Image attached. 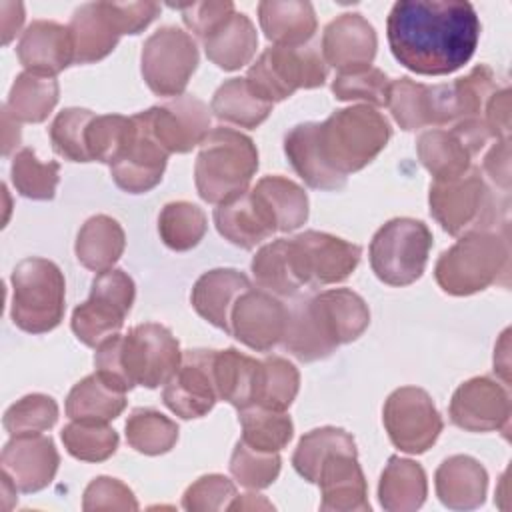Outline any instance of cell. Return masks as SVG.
Instances as JSON below:
<instances>
[{"instance_id":"obj_1","label":"cell","mask_w":512,"mask_h":512,"mask_svg":"<svg viewBox=\"0 0 512 512\" xmlns=\"http://www.w3.org/2000/svg\"><path fill=\"white\" fill-rule=\"evenodd\" d=\"M390 122L374 106L356 104L324 122H302L284 136L294 172L316 190H340L348 174L368 166L388 144Z\"/></svg>"},{"instance_id":"obj_2","label":"cell","mask_w":512,"mask_h":512,"mask_svg":"<svg viewBox=\"0 0 512 512\" xmlns=\"http://www.w3.org/2000/svg\"><path fill=\"white\" fill-rule=\"evenodd\" d=\"M386 36L404 68L422 76H444L474 56L480 20L464 0H398L388 14Z\"/></svg>"},{"instance_id":"obj_3","label":"cell","mask_w":512,"mask_h":512,"mask_svg":"<svg viewBox=\"0 0 512 512\" xmlns=\"http://www.w3.org/2000/svg\"><path fill=\"white\" fill-rule=\"evenodd\" d=\"M182 362L178 340L156 322H144L114 334L96 346V374L114 390L128 392L134 386L158 388L166 384Z\"/></svg>"},{"instance_id":"obj_4","label":"cell","mask_w":512,"mask_h":512,"mask_svg":"<svg viewBox=\"0 0 512 512\" xmlns=\"http://www.w3.org/2000/svg\"><path fill=\"white\" fill-rule=\"evenodd\" d=\"M428 204L432 218L452 236L506 226L508 194H498L480 168H470L454 180L432 182Z\"/></svg>"},{"instance_id":"obj_5","label":"cell","mask_w":512,"mask_h":512,"mask_svg":"<svg viewBox=\"0 0 512 512\" xmlns=\"http://www.w3.org/2000/svg\"><path fill=\"white\" fill-rule=\"evenodd\" d=\"M258 170V150L246 134L218 126L200 144L194 164V182L200 198L222 204L248 190Z\"/></svg>"},{"instance_id":"obj_6","label":"cell","mask_w":512,"mask_h":512,"mask_svg":"<svg viewBox=\"0 0 512 512\" xmlns=\"http://www.w3.org/2000/svg\"><path fill=\"white\" fill-rule=\"evenodd\" d=\"M508 270V228H500L462 236L440 254L434 266V278L446 294L470 296L498 282Z\"/></svg>"},{"instance_id":"obj_7","label":"cell","mask_w":512,"mask_h":512,"mask_svg":"<svg viewBox=\"0 0 512 512\" xmlns=\"http://www.w3.org/2000/svg\"><path fill=\"white\" fill-rule=\"evenodd\" d=\"M12 322L28 334L54 330L64 318L66 282L62 270L46 258H24L10 276Z\"/></svg>"},{"instance_id":"obj_8","label":"cell","mask_w":512,"mask_h":512,"mask_svg":"<svg viewBox=\"0 0 512 512\" xmlns=\"http://www.w3.org/2000/svg\"><path fill=\"white\" fill-rule=\"evenodd\" d=\"M430 248L432 232L422 220L392 218L370 242V266L380 282L408 286L422 276Z\"/></svg>"},{"instance_id":"obj_9","label":"cell","mask_w":512,"mask_h":512,"mask_svg":"<svg viewBox=\"0 0 512 512\" xmlns=\"http://www.w3.org/2000/svg\"><path fill=\"white\" fill-rule=\"evenodd\" d=\"M328 64L314 46H270L248 68L246 82L262 100L276 104L296 90L318 88L326 82Z\"/></svg>"},{"instance_id":"obj_10","label":"cell","mask_w":512,"mask_h":512,"mask_svg":"<svg viewBox=\"0 0 512 512\" xmlns=\"http://www.w3.org/2000/svg\"><path fill=\"white\" fill-rule=\"evenodd\" d=\"M134 298V280L124 270L110 268L98 272L92 280L88 300L72 312V332L82 344L90 348L100 346L106 338L120 332Z\"/></svg>"},{"instance_id":"obj_11","label":"cell","mask_w":512,"mask_h":512,"mask_svg":"<svg viewBox=\"0 0 512 512\" xmlns=\"http://www.w3.org/2000/svg\"><path fill=\"white\" fill-rule=\"evenodd\" d=\"M198 68V46L178 26H162L152 32L140 54V70L156 96H182Z\"/></svg>"},{"instance_id":"obj_12","label":"cell","mask_w":512,"mask_h":512,"mask_svg":"<svg viewBox=\"0 0 512 512\" xmlns=\"http://www.w3.org/2000/svg\"><path fill=\"white\" fill-rule=\"evenodd\" d=\"M288 252L302 288H322L344 282L356 270L362 248L344 238L306 230L288 238Z\"/></svg>"},{"instance_id":"obj_13","label":"cell","mask_w":512,"mask_h":512,"mask_svg":"<svg viewBox=\"0 0 512 512\" xmlns=\"http://www.w3.org/2000/svg\"><path fill=\"white\" fill-rule=\"evenodd\" d=\"M382 422L390 442L406 454L432 448L444 428L430 394L418 386L396 388L384 402Z\"/></svg>"},{"instance_id":"obj_14","label":"cell","mask_w":512,"mask_h":512,"mask_svg":"<svg viewBox=\"0 0 512 512\" xmlns=\"http://www.w3.org/2000/svg\"><path fill=\"white\" fill-rule=\"evenodd\" d=\"M214 356L216 350H184L178 370L164 384L162 400L182 420L206 416L220 400L214 380Z\"/></svg>"},{"instance_id":"obj_15","label":"cell","mask_w":512,"mask_h":512,"mask_svg":"<svg viewBox=\"0 0 512 512\" xmlns=\"http://www.w3.org/2000/svg\"><path fill=\"white\" fill-rule=\"evenodd\" d=\"M286 326L288 306L262 288L242 292L230 312V334L256 352L282 344Z\"/></svg>"},{"instance_id":"obj_16","label":"cell","mask_w":512,"mask_h":512,"mask_svg":"<svg viewBox=\"0 0 512 512\" xmlns=\"http://www.w3.org/2000/svg\"><path fill=\"white\" fill-rule=\"evenodd\" d=\"M396 124L406 130H420L426 126H452L454 104L448 84H422L408 76L390 80L388 104Z\"/></svg>"},{"instance_id":"obj_17","label":"cell","mask_w":512,"mask_h":512,"mask_svg":"<svg viewBox=\"0 0 512 512\" xmlns=\"http://www.w3.org/2000/svg\"><path fill=\"white\" fill-rule=\"evenodd\" d=\"M510 412L506 386L488 376H476L460 384L448 406L450 422L466 432H508Z\"/></svg>"},{"instance_id":"obj_18","label":"cell","mask_w":512,"mask_h":512,"mask_svg":"<svg viewBox=\"0 0 512 512\" xmlns=\"http://www.w3.org/2000/svg\"><path fill=\"white\" fill-rule=\"evenodd\" d=\"M132 120L134 130L120 156L110 164V174L120 190L144 194L160 184L170 154L152 134L144 112L134 114Z\"/></svg>"},{"instance_id":"obj_19","label":"cell","mask_w":512,"mask_h":512,"mask_svg":"<svg viewBox=\"0 0 512 512\" xmlns=\"http://www.w3.org/2000/svg\"><path fill=\"white\" fill-rule=\"evenodd\" d=\"M144 116L168 154H186L210 134V108L190 94L156 104L144 110Z\"/></svg>"},{"instance_id":"obj_20","label":"cell","mask_w":512,"mask_h":512,"mask_svg":"<svg viewBox=\"0 0 512 512\" xmlns=\"http://www.w3.org/2000/svg\"><path fill=\"white\" fill-rule=\"evenodd\" d=\"M312 322L334 352L340 344L354 342L370 324V310L362 296L350 288H332L306 296Z\"/></svg>"},{"instance_id":"obj_21","label":"cell","mask_w":512,"mask_h":512,"mask_svg":"<svg viewBox=\"0 0 512 512\" xmlns=\"http://www.w3.org/2000/svg\"><path fill=\"white\" fill-rule=\"evenodd\" d=\"M2 472H6L16 488L24 494L46 488L60 466V454L54 440L44 434L12 436L2 450Z\"/></svg>"},{"instance_id":"obj_22","label":"cell","mask_w":512,"mask_h":512,"mask_svg":"<svg viewBox=\"0 0 512 512\" xmlns=\"http://www.w3.org/2000/svg\"><path fill=\"white\" fill-rule=\"evenodd\" d=\"M378 48L374 26L358 12L336 16L322 34V58L340 72L370 68Z\"/></svg>"},{"instance_id":"obj_23","label":"cell","mask_w":512,"mask_h":512,"mask_svg":"<svg viewBox=\"0 0 512 512\" xmlns=\"http://www.w3.org/2000/svg\"><path fill=\"white\" fill-rule=\"evenodd\" d=\"M324 512H370L368 486L358 464L356 450H338L330 454L318 472Z\"/></svg>"},{"instance_id":"obj_24","label":"cell","mask_w":512,"mask_h":512,"mask_svg":"<svg viewBox=\"0 0 512 512\" xmlns=\"http://www.w3.org/2000/svg\"><path fill=\"white\" fill-rule=\"evenodd\" d=\"M16 54L26 72L54 78L74 62L70 30L54 20H32L16 44Z\"/></svg>"},{"instance_id":"obj_25","label":"cell","mask_w":512,"mask_h":512,"mask_svg":"<svg viewBox=\"0 0 512 512\" xmlns=\"http://www.w3.org/2000/svg\"><path fill=\"white\" fill-rule=\"evenodd\" d=\"M214 224L220 236L244 250L256 248L260 242L278 232L268 208L252 190L218 204L214 208Z\"/></svg>"},{"instance_id":"obj_26","label":"cell","mask_w":512,"mask_h":512,"mask_svg":"<svg viewBox=\"0 0 512 512\" xmlns=\"http://www.w3.org/2000/svg\"><path fill=\"white\" fill-rule=\"evenodd\" d=\"M68 30L74 44V64H92L106 58L122 36L110 2H88L76 8Z\"/></svg>"},{"instance_id":"obj_27","label":"cell","mask_w":512,"mask_h":512,"mask_svg":"<svg viewBox=\"0 0 512 512\" xmlns=\"http://www.w3.org/2000/svg\"><path fill=\"white\" fill-rule=\"evenodd\" d=\"M436 496L450 510H474L484 504L488 472L472 456L456 454L446 458L434 474Z\"/></svg>"},{"instance_id":"obj_28","label":"cell","mask_w":512,"mask_h":512,"mask_svg":"<svg viewBox=\"0 0 512 512\" xmlns=\"http://www.w3.org/2000/svg\"><path fill=\"white\" fill-rule=\"evenodd\" d=\"M248 288L250 280L244 272L234 268H214L194 282L190 302L198 316L230 334L232 306Z\"/></svg>"},{"instance_id":"obj_29","label":"cell","mask_w":512,"mask_h":512,"mask_svg":"<svg viewBox=\"0 0 512 512\" xmlns=\"http://www.w3.org/2000/svg\"><path fill=\"white\" fill-rule=\"evenodd\" d=\"M264 36L274 46L302 48L316 32V12L304 0H264L258 4Z\"/></svg>"},{"instance_id":"obj_30","label":"cell","mask_w":512,"mask_h":512,"mask_svg":"<svg viewBox=\"0 0 512 512\" xmlns=\"http://www.w3.org/2000/svg\"><path fill=\"white\" fill-rule=\"evenodd\" d=\"M416 152L434 182L454 180L472 168V152L454 128H432L418 136Z\"/></svg>"},{"instance_id":"obj_31","label":"cell","mask_w":512,"mask_h":512,"mask_svg":"<svg viewBox=\"0 0 512 512\" xmlns=\"http://www.w3.org/2000/svg\"><path fill=\"white\" fill-rule=\"evenodd\" d=\"M428 494L424 468L408 458L390 456L378 484L380 506L388 512H414Z\"/></svg>"},{"instance_id":"obj_32","label":"cell","mask_w":512,"mask_h":512,"mask_svg":"<svg viewBox=\"0 0 512 512\" xmlns=\"http://www.w3.org/2000/svg\"><path fill=\"white\" fill-rule=\"evenodd\" d=\"M126 246V236L118 220L106 214H96L88 218L76 236V258L78 262L92 270H110L122 256Z\"/></svg>"},{"instance_id":"obj_33","label":"cell","mask_w":512,"mask_h":512,"mask_svg":"<svg viewBox=\"0 0 512 512\" xmlns=\"http://www.w3.org/2000/svg\"><path fill=\"white\" fill-rule=\"evenodd\" d=\"M202 44L212 64L232 72L240 70L254 58L258 48V34L252 20L246 14L234 12Z\"/></svg>"},{"instance_id":"obj_34","label":"cell","mask_w":512,"mask_h":512,"mask_svg":"<svg viewBox=\"0 0 512 512\" xmlns=\"http://www.w3.org/2000/svg\"><path fill=\"white\" fill-rule=\"evenodd\" d=\"M126 408V394L108 386L96 372L82 378L66 396V416L74 422L108 424Z\"/></svg>"},{"instance_id":"obj_35","label":"cell","mask_w":512,"mask_h":512,"mask_svg":"<svg viewBox=\"0 0 512 512\" xmlns=\"http://www.w3.org/2000/svg\"><path fill=\"white\" fill-rule=\"evenodd\" d=\"M260 360L236 350H216L214 356V380L218 398L242 410L254 404L256 376Z\"/></svg>"},{"instance_id":"obj_36","label":"cell","mask_w":512,"mask_h":512,"mask_svg":"<svg viewBox=\"0 0 512 512\" xmlns=\"http://www.w3.org/2000/svg\"><path fill=\"white\" fill-rule=\"evenodd\" d=\"M252 192L268 208L278 232L298 230L308 220V196L302 186L286 176H264Z\"/></svg>"},{"instance_id":"obj_37","label":"cell","mask_w":512,"mask_h":512,"mask_svg":"<svg viewBox=\"0 0 512 512\" xmlns=\"http://www.w3.org/2000/svg\"><path fill=\"white\" fill-rule=\"evenodd\" d=\"M272 106L250 90L246 78H230L214 92L210 112L220 122L252 130L270 116Z\"/></svg>"},{"instance_id":"obj_38","label":"cell","mask_w":512,"mask_h":512,"mask_svg":"<svg viewBox=\"0 0 512 512\" xmlns=\"http://www.w3.org/2000/svg\"><path fill=\"white\" fill-rule=\"evenodd\" d=\"M58 82L56 78H44L36 76L32 72H22L16 76L6 108L18 122L38 124L48 118V114L54 110L58 102Z\"/></svg>"},{"instance_id":"obj_39","label":"cell","mask_w":512,"mask_h":512,"mask_svg":"<svg viewBox=\"0 0 512 512\" xmlns=\"http://www.w3.org/2000/svg\"><path fill=\"white\" fill-rule=\"evenodd\" d=\"M242 442L262 452H280L294 436V424L286 412L246 406L238 410Z\"/></svg>"},{"instance_id":"obj_40","label":"cell","mask_w":512,"mask_h":512,"mask_svg":"<svg viewBox=\"0 0 512 512\" xmlns=\"http://www.w3.org/2000/svg\"><path fill=\"white\" fill-rule=\"evenodd\" d=\"M300 388V374L282 356H266L258 364L254 406L286 412Z\"/></svg>"},{"instance_id":"obj_41","label":"cell","mask_w":512,"mask_h":512,"mask_svg":"<svg viewBox=\"0 0 512 512\" xmlns=\"http://www.w3.org/2000/svg\"><path fill=\"white\" fill-rule=\"evenodd\" d=\"M338 450H356V442L350 432L336 426L314 428L300 438L292 454V466L306 482L316 484L322 462Z\"/></svg>"},{"instance_id":"obj_42","label":"cell","mask_w":512,"mask_h":512,"mask_svg":"<svg viewBox=\"0 0 512 512\" xmlns=\"http://www.w3.org/2000/svg\"><path fill=\"white\" fill-rule=\"evenodd\" d=\"M250 268L256 286L274 296H296L302 290L292 270L288 238H276L264 244L252 258Z\"/></svg>"},{"instance_id":"obj_43","label":"cell","mask_w":512,"mask_h":512,"mask_svg":"<svg viewBox=\"0 0 512 512\" xmlns=\"http://www.w3.org/2000/svg\"><path fill=\"white\" fill-rule=\"evenodd\" d=\"M124 428L126 442L146 456L166 454L178 440V424L154 408H134Z\"/></svg>"},{"instance_id":"obj_44","label":"cell","mask_w":512,"mask_h":512,"mask_svg":"<svg viewBox=\"0 0 512 512\" xmlns=\"http://www.w3.org/2000/svg\"><path fill=\"white\" fill-rule=\"evenodd\" d=\"M208 228L206 214L200 206L178 200L168 202L158 216V232L162 242L176 252H186L198 246Z\"/></svg>"},{"instance_id":"obj_45","label":"cell","mask_w":512,"mask_h":512,"mask_svg":"<svg viewBox=\"0 0 512 512\" xmlns=\"http://www.w3.org/2000/svg\"><path fill=\"white\" fill-rule=\"evenodd\" d=\"M10 176L16 192L30 200H52L60 182L58 162H40L28 146L20 148L10 166Z\"/></svg>"},{"instance_id":"obj_46","label":"cell","mask_w":512,"mask_h":512,"mask_svg":"<svg viewBox=\"0 0 512 512\" xmlns=\"http://www.w3.org/2000/svg\"><path fill=\"white\" fill-rule=\"evenodd\" d=\"M94 116L96 114L88 108H64L58 112L48 128L54 152L70 162H92L86 132Z\"/></svg>"},{"instance_id":"obj_47","label":"cell","mask_w":512,"mask_h":512,"mask_svg":"<svg viewBox=\"0 0 512 512\" xmlns=\"http://www.w3.org/2000/svg\"><path fill=\"white\" fill-rule=\"evenodd\" d=\"M498 88L496 74L486 64H478L466 76L450 82L456 122L484 118V108Z\"/></svg>"},{"instance_id":"obj_48","label":"cell","mask_w":512,"mask_h":512,"mask_svg":"<svg viewBox=\"0 0 512 512\" xmlns=\"http://www.w3.org/2000/svg\"><path fill=\"white\" fill-rule=\"evenodd\" d=\"M62 442L70 456L82 462H104L118 448V432L108 424L70 422L62 428Z\"/></svg>"},{"instance_id":"obj_49","label":"cell","mask_w":512,"mask_h":512,"mask_svg":"<svg viewBox=\"0 0 512 512\" xmlns=\"http://www.w3.org/2000/svg\"><path fill=\"white\" fill-rule=\"evenodd\" d=\"M132 130H134L132 116H122V114L94 116L86 132V146H88L90 160L110 166L120 156Z\"/></svg>"},{"instance_id":"obj_50","label":"cell","mask_w":512,"mask_h":512,"mask_svg":"<svg viewBox=\"0 0 512 512\" xmlns=\"http://www.w3.org/2000/svg\"><path fill=\"white\" fill-rule=\"evenodd\" d=\"M58 420V404L48 394H28L14 402L2 418V424L10 436L40 434L50 430Z\"/></svg>"},{"instance_id":"obj_51","label":"cell","mask_w":512,"mask_h":512,"mask_svg":"<svg viewBox=\"0 0 512 512\" xmlns=\"http://www.w3.org/2000/svg\"><path fill=\"white\" fill-rule=\"evenodd\" d=\"M280 464L278 452H262L238 440L230 458V474L240 486L262 490L278 478Z\"/></svg>"},{"instance_id":"obj_52","label":"cell","mask_w":512,"mask_h":512,"mask_svg":"<svg viewBox=\"0 0 512 512\" xmlns=\"http://www.w3.org/2000/svg\"><path fill=\"white\" fill-rule=\"evenodd\" d=\"M390 80L380 68H364L358 72H338L332 80V94L336 100L352 102L364 100L368 106L388 104Z\"/></svg>"},{"instance_id":"obj_53","label":"cell","mask_w":512,"mask_h":512,"mask_svg":"<svg viewBox=\"0 0 512 512\" xmlns=\"http://www.w3.org/2000/svg\"><path fill=\"white\" fill-rule=\"evenodd\" d=\"M236 496V486L222 474L200 476L182 496V508L190 512H216L228 508Z\"/></svg>"},{"instance_id":"obj_54","label":"cell","mask_w":512,"mask_h":512,"mask_svg":"<svg viewBox=\"0 0 512 512\" xmlns=\"http://www.w3.org/2000/svg\"><path fill=\"white\" fill-rule=\"evenodd\" d=\"M82 508L86 512L138 510V502H136L134 492L118 478L98 476L86 486L84 498H82Z\"/></svg>"},{"instance_id":"obj_55","label":"cell","mask_w":512,"mask_h":512,"mask_svg":"<svg viewBox=\"0 0 512 512\" xmlns=\"http://www.w3.org/2000/svg\"><path fill=\"white\" fill-rule=\"evenodd\" d=\"M182 14L188 30L200 38L202 42L218 30L236 10L230 0H214V2H194L186 6H176Z\"/></svg>"},{"instance_id":"obj_56","label":"cell","mask_w":512,"mask_h":512,"mask_svg":"<svg viewBox=\"0 0 512 512\" xmlns=\"http://www.w3.org/2000/svg\"><path fill=\"white\" fill-rule=\"evenodd\" d=\"M482 174L498 188L502 194L510 190V140H496L482 162Z\"/></svg>"},{"instance_id":"obj_57","label":"cell","mask_w":512,"mask_h":512,"mask_svg":"<svg viewBox=\"0 0 512 512\" xmlns=\"http://www.w3.org/2000/svg\"><path fill=\"white\" fill-rule=\"evenodd\" d=\"M510 110H512V106H510V88L502 86L490 96V100L484 108V122L490 130L492 138H496V140L508 138V134H510Z\"/></svg>"},{"instance_id":"obj_58","label":"cell","mask_w":512,"mask_h":512,"mask_svg":"<svg viewBox=\"0 0 512 512\" xmlns=\"http://www.w3.org/2000/svg\"><path fill=\"white\" fill-rule=\"evenodd\" d=\"M0 14L2 44H8L18 34L24 22V6L20 2H0Z\"/></svg>"},{"instance_id":"obj_59","label":"cell","mask_w":512,"mask_h":512,"mask_svg":"<svg viewBox=\"0 0 512 512\" xmlns=\"http://www.w3.org/2000/svg\"><path fill=\"white\" fill-rule=\"evenodd\" d=\"M20 140H22V134H20L18 120H14L8 108L2 106V154L8 156L12 150H16L20 146Z\"/></svg>"},{"instance_id":"obj_60","label":"cell","mask_w":512,"mask_h":512,"mask_svg":"<svg viewBox=\"0 0 512 512\" xmlns=\"http://www.w3.org/2000/svg\"><path fill=\"white\" fill-rule=\"evenodd\" d=\"M226 510H274V506L260 494H242L234 496Z\"/></svg>"},{"instance_id":"obj_61","label":"cell","mask_w":512,"mask_h":512,"mask_svg":"<svg viewBox=\"0 0 512 512\" xmlns=\"http://www.w3.org/2000/svg\"><path fill=\"white\" fill-rule=\"evenodd\" d=\"M508 334H510V330H504V334L494 350V370L500 372V376L506 384L510 382V378H508Z\"/></svg>"},{"instance_id":"obj_62","label":"cell","mask_w":512,"mask_h":512,"mask_svg":"<svg viewBox=\"0 0 512 512\" xmlns=\"http://www.w3.org/2000/svg\"><path fill=\"white\" fill-rule=\"evenodd\" d=\"M0 478H2V496H4V510H10V506L16 502V484L12 482V478L6 474V472H2L0 474Z\"/></svg>"}]
</instances>
